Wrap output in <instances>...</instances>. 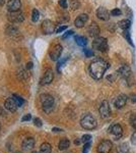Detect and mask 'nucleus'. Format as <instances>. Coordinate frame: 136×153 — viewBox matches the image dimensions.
Masks as SVG:
<instances>
[{
  "mask_svg": "<svg viewBox=\"0 0 136 153\" xmlns=\"http://www.w3.org/2000/svg\"><path fill=\"white\" fill-rule=\"evenodd\" d=\"M52 152V147L49 143H43L41 145V148H40V153H51Z\"/></svg>",
  "mask_w": 136,
  "mask_h": 153,
  "instance_id": "b1692460",
  "label": "nucleus"
},
{
  "mask_svg": "<svg viewBox=\"0 0 136 153\" xmlns=\"http://www.w3.org/2000/svg\"><path fill=\"white\" fill-rule=\"evenodd\" d=\"M23 149L26 150V151H29V150H32L35 146V139L34 138H26L23 141Z\"/></svg>",
  "mask_w": 136,
  "mask_h": 153,
  "instance_id": "a211bd4d",
  "label": "nucleus"
},
{
  "mask_svg": "<svg viewBox=\"0 0 136 153\" xmlns=\"http://www.w3.org/2000/svg\"><path fill=\"white\" fill-rule=\"evenodd\" d=\"M52 131H53V132H62V130L58 129V128H53V129H52Z\"/></svg>",
  "mask_w": 136,
  "mask_h": 153,
  "instance_id": "a19ab883",
  "label": "nucleus"
},
{
  "mask_svg": "<svg viewBox=\"0 0 136 153\" xmlns=\"http://www.w3.org/2000/svg\"><path fill=\"white\" fill-rule=\"evenodd\" d=\"M32 68H33V62H32V61H29V62H28L26 63V70H32Z\"/></svg>",
  "mask_w": 136,
  "mask_h": 153,
  "instance_id": "ea45409f",
  "label": "nucleus"
},
{
  "mask_svg": "<svg viewBox=\"0 0 136 153\" xmlns=\"http://www.w3.org/2000/svg\"><path fill=\"white\" fill-rule=\"evenodd\" d=\"M42 29H43L44 34L50 35V34L55 32V25H54V23H52L50 19H46L42 23Z\"/></svg>",
  "mask_w": 136,
  "mask_h": 153,
  "instance_id": "6e6552de",
  "label": "nucleus"
},
{
  "mask_svg": "<svg viewBox=\"0 0 136 153\" xmlns=\"http://www.w3.org/2000/svg\"><path fill=\"white\" fill-rule=\"evenodd\" d=\"M99 112H100V115L103 118H108L111 115V108H110V104L107 100H104L101 104L100 108H99Z\"/></svg>",
  "mask_w": 136,
  "mask_h": 153,
  "instance_id": "0eeeda50",
  "label": "nucleus"
},
{
  "mask_svg": "<svg viewBox=\"0 0 136 153\" xmlns=\"http://www.w3.org/2000/svg\"><path fill=\"white\" fill-rule=\"evenodd\" d=\"M41 103L43 105L44 111L50 113L53 110L54 106V98L50 94H42L41 95Z\"/></svg>",
  "mask_w": 136,
  "mask_h": 153,
  "instance_id": "7ed1b4c3",
  "label": "nucleus"
},
{
  "mask_svg": "<svg viewBox=\"0 0 136 153\" xmlns=\"http://www.w3.org/2000/svg\"><path fill=\"white\" fill-rule=\"evenodd\" d=\"M62 50H63L62 46H61L60 44H56L50 51V58L54 61L58 60V59L60 58L61 54H62Z\"/></svg>",
  "mask_w": 136,
  "mask_h": 153,
  "instance_id": "1a4fd4ad",
  "label": "nucleus"
},
{
  "mask_svg": "<svg viewBox=\"0 0 136 153\" xmlns=\"http://www.w3.org/2000/svg\"><path fill=\"white\" fill-rule=\"evenodd\" d=\"M87 33L90 37H98L100 34V28L96 23H91L87 28Z\"/></svg>",
  "mask_w": 136,
  "mask_h": 153,
  "instance_id": "f3484780",
  "label": "nucleus"
},
{
  "mask_svg": "<svg viewBox=\"0 0 136 153\" xmlns=\"http://www.w3.org/2000/svg\"><path fill=\"white\" fill-rule=\"evenodd\" d=\"M0 3H2V1H1V0H0Z\"/></svg>",
  "mask_w": 136,
  "mask_h": 153,
  "instance_id": "c03bdc74",
  "label": "nucleus"
},
{
  "mask_svg": "<svg viewBox=\"0 0 136 153\" xmlns=\"http://www.w3.org/2000/svg\"><path fill=\"white\" fill-rule=\"evenodd\" d=\"M122 14V11L119 8H114L113 10H111V16H119Z\"/></svg>",
  "mask_w": 136,
  "mask_h": 153,
  "instance_id": "c756f323",
  "label": "nucleus"
},
{
  "mask_svg": "<svg viewBox=\"0 0 136 153\" xmlns=\"http://www.w3.org/2000/svg\"><path fill=\"white\" fill-rule=\"evenodd\" d=\"M85 56L86 57H91V56L93 55V51L90 50V49H85Z\"/></svg>",
  "mask_w": 136,
  "mask_h": 153,
  "instance_id": "f704fd0d",
  "label": "nucleus"
},
{
  "mask_svg": "<svg viewBox=\"0 0 136 153\" xmlns=\"http://www.w3.org/2000/svg\"><path fill=\"white\" fill-rule=\"evenodd\" d=\"M127 96L124 94H121L114 100V105H115L116 108H119V109L123 108L126 105V103H127Z\"/></svg>",
  "mask_w": 136,
  "mask_h": 153,
  "instance_id": "ddd939ff",
  "label": "nucleus"
},
{
  "mask_svg": "<svg viewBox=\"0 0 136 153\" xmlns=\"http://www.w3.org/2000/svg\"><path fill=\"white\" fill-rule=\"evenodd\" d=\"M113 148V144L110 140H104L98 145V153H110Z\"/></svg>",
  "mask_w": 136,
  "mask_h": 153,
  "instance_id": "423d86ee",
  "label": "nucleus"
},
{
  "mask_svg": "<svg viewBox=\"0 0 136 153\" xmlns=\"http://www.w3.org/2000/svg\"><path fill=\"white\" fill-rule=\"evenodd\" d=\"M72 34H73V31H71V30H70V31H68V32H66V33H65V34H64V35H63V39L67 38L68 36L72 35Z\"/></svg>",
  "mask_w": 136,
  "mask_h": 153,
  "instance_id": "58836bf2",
  "label": "nucleus"
},
{
  "mask_svg": "<svg viewBox=\"0 0 136 153\" xmlns=\"http://www.w3.org/2000/svg\"><path fill=\"white\" fill-rule=\"evenodd\" d=\"M12 97H13V99L15 100V102H16V104H17V106H18V107H21V106H23V104L24 103V101L23 98L21 97V96H18V95L14 94L13 96H12Z\"/></svg>",
  "mask_w": 136,
  "mask_h": 153,
  "instance_id": "cd10ccee",
  "label": "nucleus"
},
{
  "mask_svg": "<svg viewBox=\"0 0 136 153\" xmlns=\"http://www.w3.org/2000/svg\"><path fill=\"white\" fill-rule=\"evenodd\" d=\"M80 126L85 130H93L96 127V120L90 113H86L81 117Z\"/></svg>",
  "mask_w": 136,
  "mask_h": 153,
  "instance_id": "f03ea898",
  "label": "nucleus"
},
{
  "mask_svg": "<svg viewBox=\"0 0 136 153\" xmlns=\"http://www.w3.org/2000/svg\"><path fill=\"white\" fill-rule=\"evenodd\" d=\"M69 146H70V141H69L67 138H63L62 140H60V142L58 144L59 150H66Z\"/></svg>",
  "mask_w": 136,
  "mask_h": 153,
  "instance_id": "4be33fe9",
  "label": "nucleus"
},
{
  "mask_svg": "<svg viewBox=\"0 0 136 153\" xmlns=\"http://www.w3.org/2000/svg\"><path fill=\"white\" fill-rule=\"evenodd\" d=\"M93 49L101 52H106L108 50V41L106 38L103 37H96L93 42Z\"/></svg>",
  "mask_w": 136,
  "mask_h": 153,
  "instance_id": "20e7f679",
  "label": "nucleus"
},
{
  "mask_svg": "<svg viewBox=\"0 0 136 153\" xmlns=\"http://www.w3.org/2000/svg\"><path fill=\"white\" fill-rule=\"evenodd\" d=\"M96 16L101 21H109V19H110V12L105 7H99L98 10H96Z\"/></svg>",
  "mask_w": 136,
  "mask_h": 153,
  "instance_id": "dca6fc26",
  "label": "nucleus"
},
{
  "mask_svg": "<svg viewBox=\"0 0 136 153\" xmlns=\"http://www.w3.org/2000/svg\"><path fill=\"white\" fill-rule=\"evenodd\" d=\"M118 74H119V76H122V78L128 79L131 76V70L128 65H122L119 70H118Z\"/></svg>",
  "mask_w": 136,
  "mask_h": 153,
  "instance_id": "6ab92c4d",
  "label": "nucleus"
},
{
  "mask_svg": "<svg viewBox=\"0 0 136 153\" xmlns=\"http://www.w3.org/2000/svg\"><path fill=\"white\" fill-rule=\"evenodd\" d=\"M109 131H110L111 134L114 136V138H115V139H120V138L122 137V135H123V128L121 127L120 125H118V124H115V125L111 126Z\"/></svg>",
  "mask_w": 136,
  "mask_h": 153,
  "instance_id": "9d476101",
  "label": "nucleus"
},
{
  "mask_svg": "<svg viewBox=\"0 0 136 153\" xmlns=\"http://www.w3.org/2000/svg\"><path fill=\"white\" fill-rule=\"evenodd\" d=\"M4 107H5L8 111L14 112V111H16L18 106H17L15 100L13 99V97H10V98H7L5 100V102H4Z\"/></svg>",
  "mask_w": 136,
  "mask_h": 153,
  "instance_id": "f8f14e48",
  "label": "nucleus"
},
{
  "mask_svg": "<svg viewBox=\"0 0 136 153\" xmlns=\"http://www.w3.org/2000/svg\"><path fill=\"white\" fill-rule=\"evenodd\" d=\"M75 41H76V43H77V45L81 46V47H83V46H85L86 44H87L86 38L82 36H75Z\"/></svg>",
  "mask_w": 136,
  "mask_h": 153,
  "instance_id": "393cba45",
  "label": "nucleus"
},
{
  "mask_svg": "<svg viewBox=\"0 0 136 153\" xmlns=\"http://www.w3.org/2000/svg\"><path fill=\"white\" fill-rule=\"evenodd\" d=\"M87 19H88L87 14H85V13L79 14V16L75 19V21H74V25H75L76 28H83L85 25L86 24V22H87Z\"/></svg>",
  "mask_w": 136,
  "mask_h": 153,
  "instance_id": "4468645a",
  "label": "nucleus"
},
{
  "mask_svg": "<svg viewBox=\"0 0 136 153\" xmlns=\"http://www.w3.org/2000/svg\"><path fill=\"white\" fill-rule=\"evenodd\" d=\"M21 7V0H8L7 2V8L8 11H17Z\"/></svg>",
  "mask_w": 136,
  "mask_h": 153,
  "instance_id": "2eb2a0df",
  "label": "nucleus"
},
{
  "mask_svg": "<svg viewBox=\"0 0 136 153\" xmlns=\"http://www.w3.org/2000/svg\"><path fill=\"white\" fill-rule=\"evenodd\" d=\"M34 124H35V126H37L38 128H41L42 127V120L39 117H36L34 120Z\"/></svg>",
  "mask_w": 136,
  "mask_h": 153,
  "instance_id": "72a5a7b5",
  "label": "nucleus"
},
{
  "mask_svg": "<svg viewBox=\"0 0 136 153\" xmlns=\"http://www.w3.org/2000/svg\"><path fill=\"white\" fill-rule=\"evenodd\" d=\"M125 33V37H126V39H128V42H129V43L131 44V45L133 46V43H132V41H131V38H130V36H129V33H128V32H124Z\"/></svg>",
  "mask_w": 136,
  "mask_h": 153,
  "instance_id": "4c0bfd02",
  "label": "nucleus"
},
{
  "mask_svg": "<svg viewBox=\"0 0 136 153\" xmlns=\"http://www.w3.org/2000/svg\"><path fill=\"white\" fill-rule=\"evenodd\" d=\"M7 19L9 21V23L12 24H19L24 22V14L21 10L17 11H8L7 13Z\"/></svg>",
  "mask_w": 136,
  "mask_h": 153,
  "instance_id": "39448f33",
  "label": "nucleus"
},
{
  "mask_svg": "<svg viewBox=\"0 0 136 153\" xmlns=\"http://www.w3.org/2000/svg\"><path fill=\"white\" fill-rule=\"evenodd\" d=\"M118 25H119V27L122 30L127 31L131 26V22L129 21V19H122V21H120L119 23H118Z\"/></svg>",
  "mask_w": 136,
  "mask_h": 153,
  "instance_id": "5701e85b",
  "label": "nucleus"
},
{
  "mask_svg": "<svg viewBox=\"0 0 136 153\" xmlns=\"http://www.w3.org/2000/svg\"><path fill=\"white\" fill-rule=\"evenodd\" d=\"M32 153H38V152H37V151H34V152H32Z\"/></svg>",
  "mask_w": 136,
  "mask_h": 153,
  "instance_id": "37998d69",
  "label": "nucleus"
},
{
  "mask_svg": "<svg viewBox=\"0 0 136 153\" xmlns=\"http://www.w3.org/2000/svg\"><path fill=\"white\" fill-rule=\"evenodd\" d=\"M90 146H91V143L90 142L85 143V146H83L82 152L83 153H88V151H90Z\"/></svg>",
  "mask_w": 136,
  "mask_h": 153,
  "instance_id": "2f4dec72",
  "label": "nucleus"
},
{
  "mask_svg": "<svg viewBox=\"0 0 136 153\" xmlns=\"http://www.w3.org/2000/svg\"><path fill=\"white\" fill-rule=\"evenodd\" d=\"M39 19H40V12L36 8L33 9V11H32V19H33V22L36 23V22L39 21Z\"/></svg>",
  "mask_w": 136,
  "mask_h": 153,
  "instance_id": "bb28decb",
  "label": "nucleus"
},
{
  "mask_svg": "<svg viewBox=\"0 0 136 153\" xmlns=\"http://www.w3.org/2000/svg\"><path fill=\"white\" fill-rule=\"evenodd\" d=\"M130 125L132 126V128L136 130V114H132L130 117Z\"/></svg>",
  "mask_w": 136,
  "mask_h": 153,
  "instance_id": "c85d7f7f",
  "label": "nucleus"
},
{
  "mask_svg": "<svg viewBox=\"0 0 136 153\" xmlns=\"http://www.w3.org/2000/svg\"><path fill=\"white\" fill-rule=\"evenodd\" d=\"M18 29L16 27H14L13 25H9L8 27L6 28V34L11 37H14V36H17L18 35Z\"/></svg>",
  "mask_w": 136,
  "mask_h": 153,
  "instance_id": "412c9836",
  "label": "nucleus"
},
{
  "mask_svg": "<svg viewBox=\"0 0 136 153\" xmlns=\"http://www.w3.org/2000/svg\"><path fill=\"white\" fill-rule=\"evenodd\" d=\"M90 140H91V136L90 134H85L81 137V142H83V143L90 142Z\"/></svg>",
  "mask_w": 136,
  "mask_h": 153,
  "instance_id": "7c9ffc66",
  "label": "nucleus"
},
{
  "mask_svg": "<svg viewBox=\"0 0 136 153\" xmlns=\"http://www.w3.org/2000/svg\"><path fill=\"white\" fill-rule=\"evenodd\" d=\"M109 68V63L102 58H96L90 65V74L95 80H101L103 79L106 71Z\"/></svg>",
  "mask_w": 136,
  "mask_h": 153,
  "instance_id": "f257e3e1",
  "label": "nucleus"
},
{
  "mask_svg": "<svg viewBox=\"0 0 136 153\" xmlns=\"http://www.w3.org/2000/svg\"><path fill=\"white\" fill-rule=\"evenodd\" d=\"M0 129H1V126H0Z\"/></svg>",
  "mask_w": 136,
  "mask_h": 153,
  "instance_id": "a18cd8bd",
  "label": "nucleus"
},
{
  "mask_svg": "<svg viewBox=\"0 0 136 153\" xmlns=\"http://www.w3.org/2000/svg\"><path fill=\"white\" fill-rule=\"evenodd\" d=\"M80 142H81V140H75V141H74V144H75V145H79Z\"/></svg>",
  "mask_w": 136,
  "mask_h": 153,
  "instance_id": "79ce46f5",
  "label": "nucleus"
},
{
  "mask_svg": "<svg viewBox=\"0 0 136 153\" xmlns=\"http://www.w3.org/2000/svg\"><path fill=\"white\" fill-rule=\"evenodd\" d=\"M28 76H29L28 71H26L24 66H19L18 70H17V78L21 81H24L28 79Z\"/></svg>",
  "mask_w": 136,
  "mask_h": 153,
  "instance_id": "aec40b11",
  "label": "nucleus"
},
{
  "mask_svg": "<svg viewBox=\"0 0 136 153\" xmlns=\"http://www.w3.org/2000/svg\"><path fill=\"white\" fill-rule=\"evenodd\" d=\"M59 5L63 9H66L67 8V0H59Z\"/></svg>",
  "mask_w": 136,
  "mask_h": 153,
  "instance_id": "473e14b6",
  "label": "nucleus"
},
{
  "mask_svg": "<svg viewBox=\"0 0 136 153\" xmlns=\"http://www.w3.org/2000/svg\"><path fill=\"white\" fill-rule=\"evenodd\" d=\"M54 79V74H53V71L51 68H47L44 73V76L41 80V84L42 85H48V84H51L52 81Z\"/></svg>",
  "mask_w": 136,
  "mask_h": 153,
  "instance_id": "9b49d317",
  "label": "nucleus"
},
{
  "mask_svg": "<svg viewBox=\"0 0 136 153\" xmlns=\"http://www.w3.org/2000/svg\"><path fill=\"white\" fill-rule=\"evenodd\" d=\"M69 5H70V8L72 10H76L80 7V2L78 0H70L69 1Z\"/></svg>",
  "mask_w": 136,
  "mask_h": 153,
  "instance_id": "a878e982",
  "label": "nucleus"
},
{
  "mask_svg": "<svg viewBox=\"0 0 136 153\" xmlns=\"http://www.w3.org/2000/svg\"><path fill=\"white\" fill-rule=\"evenodd\" d=\"M31 118H32V115L31 114H26V115H24L23 118H21V122H29V120H31Z\"/></svg>",
  "mask_w": 136,
  "mask_h": 153,
  "instance_id": "c9c22d12",
  "label": "nucleus"
},
{
  "mask_svg": "<svg viewBox=\"0 0 136 153\" xmlns=\"http://www.w3.org/2000/svg\"><path fill=\"white\" fill-rule=\"evenodd\" d=\"M66 29H67V26L59 27V28L56 30V33H62V32H63V31H65Z\"/></svg>",
  "mask_w": 136,
  "mask_h": 153,
  "instance_id": "e433bc0d",
  "label": "nucleus"
}]
</instances>
